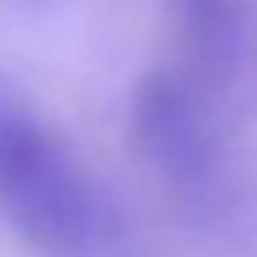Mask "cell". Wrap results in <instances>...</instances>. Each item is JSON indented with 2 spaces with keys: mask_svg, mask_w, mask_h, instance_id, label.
I'll use <instances>...</instances> for the list:
<instances>
[{
  "mask_svg": "<svg viewBox=\"0 0 257 257\" xmlns=\"http://www.w3.org/2000/svg\"><path fill=\"white\" fill-rule=\"evenodd\" d=\"M0 213L50 257L115 252V224L99 192L28 120H0Z\"/></svg>",
  "mask_w": 257,
  "mask_h": 257,
  "instance_id": "obj_1",
  "label": "cell"
}]
</instances>
